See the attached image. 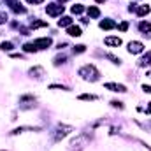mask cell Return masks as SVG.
Instances as JSON below:
<instances>
[{
	"label": "cell",
	"mask_w": 151,
	"mask_h": 151,
	"mask_svg": "<svg viewBox=\"0 0 151 151\" xmlns=\"http://www.w3.org/2000/svg\"><path fill=\"white\" fill-rule=\"evenodd\" d=\"M77 74L81 76L84 81H90V83H95V81H99L100 79V70L95 67V65H83L79 70H77Z\"/></svg>",
	"instance_id": "obj_1"
},
{
	"label": "cell",
	"mask_w": 151,
	"mask_h": 151,
	"mask_svg": "<svg viewBox=\"0 0 151 151\" xmlns=\"http://www.w3.org/2000/svg\"><path fill=\"white\" fill-rule=\"evenodd\" d=\"M70 132H74V128L70 127V125H58V128H56V134H55V142H60L62 139H65Z\"/></svg>",
	"instance_id": "obj_2"
},
{
	"label": "cell",
	"mask_w": 151,
	"mask_h": 151,
	"mask_svg": "<svg viewBox=\"0 0 151 151\" xmlns=\"http://www.w3.org/2000/svg\"><path fill=\"white\" fill-rule=\"evenodd\" d=\"M19 107L21 109H32V107H35V97L34 95H21L19 97Z\"/></svg>",
	"instance_id": "obj_3"
},
{
	"label": "cell",
	"mask_w": 151,
	"mask_h": 151,
	"mask_svg": "<svg viewBox=\"0 0 151 151\" xmlns=\"http://www.w3.org/2000/svg\"><path fill=\"white\" fill-rule=\"evenodd\" d=\"M46 12H47L49 16H53V18L62 16V12H63V5H60V4H47V5H46Z\"/></svg>",
	"instance_id": "obj_4"
},
{
	"label": "cell",
	"mask_w": 151,
	"mask_h": 151,
	"mask_svg": "<svg viewBox=\"0 0 151 151\" xmlns=\"http://www.w3.org/2000/svg\"><path fill=\"white\" fill-rule=\"evenodd\" d=\"M142 51H144V44H142L141 40H130V42H128V53L139 55V53H142Z\"/></svg>",
	"instance_id": "obj_5"
},
{
	"label": "cell",
	"mask_w": 151,
	"mask_h": 151,
	"mask_svg": "<svg viewBox=\"0 0 151 151\" xmlns=\"http://www.w3.org/2000/svg\"><path fill=\"white\" fill-rule=\"evenodd\" d=\"M34 44H35L37 49H47L53 44V40H51V37H39L34 40Z\"/></svg>",
	"instance_id": "obj_6"
},
{
	"label": "cell",
	"mask_w": 151,
	"mask_h": 151,
	"mask_svg": "<svg viewBox=\"0 0 151 151\" xmlns=\"http://www.w3.org/2000/svg\"><path fill=\"white\" fill-rule=\"evenodd\" d=\"M5 2L9 4V7H11L16 14H25V12H27V9H25V7H23L18 0H5Z\"/></svg>",
	"instance_id": "obj_7"
},
{
	"label": "cell",
	"mask_w": 151,
	"mask_h": 151,
	"mask_svg": "<svg viewBox=\"0 0 151 151\" xmlns=\"http://www.w3.org/2000/svg\"><path fill=\"white\" fill-rule=\"evenodd\" d=\"M104 88L111 90V91H118V93H125L127 91V86L125 84H118V83H106Z\"/></svg>",
	"instance_id": "obj_8"
},
{
	"label": "cell",
	"mask_w": 151,
	"mask_h": 151,
	"mask_svg": "<svg viewBox=\"0 0 151 151\" xmlns=\"http://www.w3.org/2000/svg\"><path fill=\"white\" fill-rule=\"evenodd\" d=\"M23 132H40V127H19L11 132V135H19Z\"/></svg>",
	"instance_id": "obj_9"
},
{
	"label": "cell",
	"mask_w": 151,
	"mask_h": 151,
	"mask_svg": "<svg viewBox=\"0 0 151 151\" xmlns=\"http://www.w3.org/2000/svg\"><path fill=\"white\" fill-rule=\"evenodd\" d=\"M28 74H30V77H37V79H40L42 76H46V70H44V67L35 65V67H32V69L28 70Z\"/></svg>",
	"instance_id": "obj_10"
},
{
	"label": "cell",
	"mask_w": 151,
	"mask_h": 151,
	"mask_svg": "<svg viewBox=\"0 0 151 151\" xmlns=\"http://www.w3.org/2000/svg\"><path fill=\"white\" fill-rule=\"evenodd\" d=\"M67 34H69L70 37H81V35H83L81 27H77V25H70V27H67Z\"/></svg>",
	"instance_id": "obj_11"
},
{
	"label": "cell",
	"mask_w": 151,
	"mask_h": 151,
	"mask_svg": "<svg viewBox=\"0 0 151 151\" xmlns=\"http://www.w3.org/2000/svg\"><path fill=\"white\" fill-rule=\"evenodd\" d=\"M86 139H88V137H86L84 134H83V135H79L77 139H74V141L70 142V150H76V148H77V150H81V144H83Z\"/></svg>",
	"instance_id": "obj_12"
},
{
	"label": "cell",
	"mask_w": 151,
	"mask_h": 151,
	"mask_svg": "<svg viewBox=\"0 0 151 151\" xmlns=\"http://www.w3.org/2000/svg\"><path fill=\"white\" fill-rule=\"evenodd\" d=\"M99 27H100L102 30H113V28H116V23H114L113 19H102Z\"/></svg>",
	"instance_id": "obj_13"
},
{
	"label": "cell",
	"mask_w": 151,
	"mask_h": 151,
	"mask_svg": "<svg viewBox=\"0 0 151 151\" xmlns=\"http://www.w3.org/2000/svg\"><path fill=\"white\" fill-rule=\"evenodd\" d=\"M104 44H106V46H114V47H118V46H121V39L119 37H106L104 39Z\"/></svg>",
	"instance_id": "obj_14"
},
{
	"label": "cell",
	"mask_w": 151,
	"mask_h": 151,
	"mask_svg": "<svg viewBox=\"0 0 151 151\" xmlns=\"http://www.w3.org/2000/svg\"><path fill=\"white\" fill-rule=\"evenodd\" d=\"M139 65H141V67H151V51H148V53L141 58Z\"/></svg>",
	"instance_id": "obj_15"
},
{
	"label": "cell",
	"mask_w": 151,
	"mask_h": 151,
	"mask_svg": "<svg viewBox=\"0 0 151 151\" xmlns=\"http://www.w3.org/2000/svg\"><path fill=\"white\" fill-rule=\"evenodd\" d=\"M139 30L144 32V34H150L151 32V23H148V21H141V23H139Z\"/></svg>",
	"instance_id": "obj_16"
},
{
	"label": "cell",
	"mask_w": 151,
	"mask_h": 151,
	"mask_svg": "<svg viewBox=\"0 0 151 151\" xmlns=\"http://www.w3.org/2000/svg\"><path fill=\"white\" fill-rule=\"evenodd\" d=\"M72 25V18L70 16H63L60 21H58V27H70Z\"/></svg>",
	"instance_id": "obj_17"
},
{
	"label": "cell",
	"mask_w": 151,
	"mask_h": 151,
	"mask_svg": "<svg viewBox=\"0 0 151 151\" xmlns=\"http://www.w3.org/2000/svg\"><path fill=\"white\" fill-rule=\"evenodd\" d=\"M150 5H141L135 12H137V16H146V14H150Z\"/></svg>",
	"instance_id": "obj_18"
},
{
	"label": "cell",
	"mask_w": 151,
	"mask_h": 151,
	"mask_svg": "<svg viewBox=\"0 0 151 151\" xmlns=\"http://www.w3.org/2000/svg\"><path fill=\"white\" fill-rule=\"evenodd\" d=\"M88 14H90V18H99L100 16V9L99 7H88Z\"/></svg>",
	"instance_id": "obj_19"
},
{
	"label": "cell",
	"mask_w": 151,
	"mask_h": 151,
	"mask_svg": "<svg viewBox=\"0 0 151 151\" xmlns=\"http://www.w3.org/2000/svg\"><path fill=\"white\" fill-rule=\"evenodd\" d=\"M12 47H14V46H12V42H9V40H4V42L0 44V49H2V51H12Z\"/></svg>",
	"instance_id": "obj_20"
},
{
	"label": "cell",
	"mask_w": 151,
	"mask_h": 151,
	"mask_svg": "<svg viewBox=\"0 0 151 151\" xmlns=\"http://www.w3.org/2000/svg\"><path fill=\"white\" fill-rule=\"evenodd\" d=\"M23 51H25V53H35V51H37V47H35V44H34V42H32V44L28 42V44H25V46H23Z\"/></svg>",
	"instance_id": "obj_21"
},
{
	"label": "cell",
	"mask_w": 151,
	"mask_h": 151,
	"mask_svg": "<svg viewBox=\"0 0 151 151\" xmlns=\"http://www.w3.org/2000/svg\"><path fill=\"white\" fill-rule=\"evenodd\" d=\"M65 60H67V55H58V56H55V65L58 67V65H62V63H65Z\"/></svg>",
	"instance_id": "obj_22"
},
{
	"label": "cell",
	"mask_w": 151,
	"mask_h": 151,
	"mask_svg": "<svg viewBox=\"0 0 151 151\" xmlns=\"http://www.w3.org/2000/svg\"><path fill=\"white\" fill-rule=\"evenodd\" d=\"M79 100H97V95H91V93H83L77 97Z\"/></svg>",
	"instance_id": "obj_23"
},
{
	"label": "cell",
	"mask_w": 151,
	"mask_h": 151,
	"mask_svg": "<svg viewBox=\"0 0 151 151\" xmlns=\"http://www.w3.org/2000/svg\"><path fill=\"white\" fill-rule=\"evenodd\" d=\"M42 27H47V23L46 21H32L30 23V28H34V30L35 28H42Z\"/></svg>",
	"instance_id": "obj_24"
},
{
	"label": "cell",
	"mask_w": 151,
	"mask_h": 151,
	"mask_svg": "<svg viewBox=\"0 0 151 151\" xmlns=\"http://www.w3.org/2000/svg\"><path fill=\"white\" fill-rule=\"evenodd\" d=\"M72 14H83V11H84V7L81 5V4H76V5H72Z\"/></svg>",
	"instance_id": "obj_25"
},
{
	"label": "cell",
	"mask_w": 151,
	"mask_h": 151,
	"mask_svg": "<svg viewBox=\"0 0 151 151\" xmlns=\"http://www.w3.org/2000/svg\"><path fill=\"white\" fill-rule=\"evenodd\" d=\"M84 51H86V46H84V44L74 46V53H76V55H79V53H84Z\"/></svg>",
	"instance_id": "obj_26"
},
{
	"label": "cell",
	"mask_w": 151,
	"mask_h": 151,
	"mask_svg": "<svg viewBox=\"0 0 151 151\" xmlns=\"http://www.w3.org/2000/svg\"><path fill=\"white\" fill-rule=\"evenodd\" d=\"M106 56H107V58H109V60H111L113 63H116V65H119V63H121V60H119L118 56H114V55H111V53H107Z\"/></svg>",
	"instance_id": "obj_27"
},
{
	"label": "cell",
	"mask_w": 151,
	"mask_h": 151,
	"mask_svg": "<svg viewBox=\"0 0 151 151\" xmlns=\"http://www.w3.org/2000/svg\"><path fill=\"white\" fill-rule=\"evenodd\" d=\"M118 28H119L121 32H127V30H128V21H121V23L118 25Z\"/></svg>",
	"instance_id": "obj_28"
},
{
	"label": "cell",
	"mask_w": 151,
	"mask_h": 151,
	"mask_svg": "<svg viewBox=\"0 0 151 151\" xmlns=\"http://www.w3.org/2000/svg\"><path fill=\"white\" fill-rule=\"evenodd\" d=\"M49 90H63V91H69V88H67V86H60V84H51V86H49Z\"/></svg>",
	"instance_id": "obj_29"
},
{
	"label": "cell",
	"mask_w": 151,
	"mask_h": 151,
	"mask_svg": "<svg viewBox=\"0 0 151 151\" xmlns=\"http://www.w3.org/2000/svg\"><path fill=\"white\" fill-rule=\"evenodd\" d=\"M111 106L118 107V109H123V102H119V100H111Z\"/></svg>",
	"instance_id": "obj_30"
},
{
	"label": "cell",
	"mask_w": 151,
	"mask_h": 151,
	"mask_svg": "<svg viewBox=\"0 0 151 151\" xmlns=\"http://www.w3.org/2000/svg\"><path fill=\"white\" fill-rule=\"evenodd\" d=\"M4 23H7V14L0 12V25H4Z\"/></svg>",
	"instance_id": "obj_31"
},
{
	"label": "cell",
	"mask_w": 151,
	"mask_h": 151,
	"mask_svg": "<svg viewBox=\"0 0 151 151\" xmlns=\"http://www.w3.org/2000/svg\"><path fill=\"white\" fill-rule=\"evenodd\" d=\"M142 90H144V93H151V86L150 84H142Z\"/></svg>",
	"instance_id": "obj_32"
},
{
	"label": "cell",
	"mask_w": 151,
	"mask_h": 151,
	"mask_svg": "<svg viewBox=\"0 0 151 151\" xmlns=\"http://www.w3.org/2000/svg\"><path fill=\"white\" fill-rule=\"evenodd\" d=\"M27 2H28V4H42L44 0H27Z\"/></svg>",
	"instance_id": "obj_33"
},
{
	"label": "cell",
	"mask_w": 151,
	"mask_h": 151,
	"mask_svg": "<svg viewBox=\"0 0 151 151\" xmlns=\"http://www.w3.org/2000/svg\"><path fill=\"white\" fill-rule=\"evenodd\" d=\"M11 56H12V58H23V55H19V53H12Z\"/></svg>",
	"instance_id": "obj_34"
},
{
	"label": "cell",
	"mask_w": 151,
	"mask_h": 151,
	"mask_svg": "<svg viewBox=\"0 0 151 151\" xmlns=\"http://www.w3.org/2000/svg\"><path fill=\"white\" fill-rule=\"evenodd\" d=\"M97 2H99V4H102V2H106V0H97Z\"/></svg>",
	"instance_id": "obj_35"
},
{
	"label": "cell",
	"mask_w": 151,
	"mask_h": 151,
	"mask_svg": "<svg viewBox=\"0 0 151 151\" xmlns=\"http://www.w3.org/2000/svg\"><path fill=\"white\" fill-rule=\"evenodd\" d=\"M63 2H67V0H60V5H62V4H63Z\"/></svg>",
	"instance_id": "obj_36"
},
{
	"label": "cell",
	"mask_w": 151,
	"mask_h": 151,
	"mask_svg": "<svg viewBox=\"0 0 151 151\" xmlns=\"http://www.w3.org/2000/svg\"><path fill=\"white\" fill-rule=\"evenodd\" d=\"M148 77H151V70H150V72H148Z\"/></svg>",
	"instance_id": "obj_37"
},
{
	"label": "cell",
	"mask_w": 151,
	"mask_h": 151,
	"mask_svg": "<svg viewBox=\"0 0 151 151\" xmlns=\"http://www.w3.org/2000/svg\"><path fill=\"white\" fill-rule=\"evenodd\" d=\"M72 151H74V150H72ZM77 151H79V150H77Z\"/></svg>",
	"instance_id": "obj_38"
}]
</instances>
